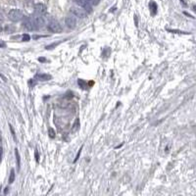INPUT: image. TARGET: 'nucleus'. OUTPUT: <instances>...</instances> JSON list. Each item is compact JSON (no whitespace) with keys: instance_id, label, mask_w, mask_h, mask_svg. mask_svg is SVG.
<instances>
[{"instance_id":"f257e3e1","label":"nucleus","mask_w":196,"mask_h":196,"mask_svg":"<svg viewBox=\"0 0 196 196\" xmlns=\"http://www.w3.org/2000/svg\"><path fill=\"white\" fill-rule=\"evenodd\" d=\"M23 26H24V28H26L28 30H36L39 28V27L37 26V24L36 22V20L34 19V17H27V18H24Z\"/></svg>"},{"instance_id":"f03ea898","label":"nucleus","mask_w":196,"mask_h":196,"mask_svg":"<svg viewBox=\"0 0 196 196\" xmlns=\"http://www.w3.org/2000/svg\"><path fill=\"white\" fill-rule=\"evenodd\" d=\"M8 16H9V19L12 22H20L21 20L24 19L23 12H22L21 10H18V9L11 10L9 12V14H8Z\"/></svg>"},{"instance_id":"7ed1b4c3","label":"nucleus","mask_w":196,"mask_h":196,"mask_svg":"<svg viewBox=\"0 0 196 196\" xmlns=\"http://www.w3.org/2000/svg\"><path fill=\"white\" fill-rule=\"evenodd\" d=\"M47 28L50 32H54V34H60V32H62V27H61V25L59 24V22L55 21V20H51V21L48 23Z\"/></svg>"},{"instance_id":"20e7f679","label":"nucleus","mask_w":196,"mask_h":196,"mask_svg":"<svg viewBox=\"0 0 196 196\" xmlns=\"http://www.w3.org/2000/svg\"><path fill=\"white\" fill-rule=\"evenodd\" d=\"M74 1L76 2L80 7L83 8L87 13L92 12V5L89 3L88 0H74Z\"/></svg>"},{"instance_id":"39448f33","label":"nucleus","mask_w":196,"mask_h":196,"mask_svg":"<svg viewBox=\"0 0 196 196\" xmlns=\"http://www.w3.org/2000/svg\"><path fill=\"white\" fill-rule=\"evenodd\" d=\"M71 12L75 15L76 17H79L81 19H84L87 17V12L84 9H81V7H73L71 9Z\"/></svg>"},{"instance_id":"423d86ee","label":"nucleus","mask_w":196,"mask_h":196,"mask_svg":"<svg viewBox=\"0 0 196 196\" xmlns=\"http://www.w3.org/2000/svg\"><path fill=\"white\" fill-rule=\"evenodd\" d=\"M65 23L67 25V27L70 28H75L77 27V20L73 16H68L65 19Z\"/></svg>"},{"instance_id":"0eeeda50","label":"nucleus","mask_w":196,"mask_h":196,"mask_svg":"<svg viewBox=\"0 0 196 196\" xmlns=\"http://www.w3.org/2000/svg\"><path fill=\"white\" fill-rule=\"evenodd\" d=\"M34 11H36V14L43 15L46 13V6L43 5V4H41V3L36 4V5H34Z\"/></svg>"},{"instance_id":"6e6552de","label":"nucleus","mask_w":196,"mask_h":196,"mask_svg":"<svg viewBox=\"0 0 196 196\" xmlns=\"http://www.w3.org/2000/svg\"><path fill=\"white\" fill-rule=\"evenodd\" d=\"M36 80H37V81H49V80H51V76H50V75H46V74L36 75Z\"/></svg>"},{"instance_id":"1a4fd4ad","label":"nucleus","mask_w":196,"mask_h":196,"mask_svg":"<svg viewBox=\"0 0 196 196\" xmlns=\"http://www.w3.org/2000/svg\"><path fill=\"white\" fill-rule=\"evenodd\" d=\"M149 7H150V12L151 14L153 15H156L157 14V10H158V7H157V4L155 3L154 1H151L150 3H149Z\"/></svg>"},{"instance_id":"9d476101","label":"nucleus","mask_w":196,"mask_h":196,"mask_svg":"<svg viewBox=\"0 0 196 196\" xmlns=\"http://www.w3.org/2000/svg\"><path fill=\"white\" fill-rule=\"evenodd\" d=\"M15 155H16L17 166H18V169H20V165H21V159H20V154H19V152H18V149H15Z\"/></svg>"},{"instance_id":"9b49d317","label":"nucleus","mask_w":196,"mask_h":196,"mask_svg":"<svg viewBox=\"0 0 196 196\" xmlns=\"http://www.w3.org/2000/svg\"><path fill=\"white\" fill-rule=\"evenodd\" d=\"M15 180V171L14 170H11V174H10V177H9V182L10 183H12V182H14Z\"/></svg>"},{"instance_id":"f8f14e48","label":"nucleus","mask_w":196,"mask_h":196,"mask_svg":"<svg viewBox=\"0 0 196 196\" xmlns=\"http://www.w3.org/2000/svg\"><path fill=\"white\" fill-rule=\"evenodd\" d=\"M48 134H49V136L51 138H54L55 137V131L53 129H52V127H49V129H48Z\"/></svg>"},{"instance_id":"ddd939ff","label":"nucleus","mask_w":196,"mask_h":196,"mask_svg":"<svg viewBox=\"0 0 196 196\" xmlns=\"http://www.w3.org/2000/svg\"><path fill=\"white\" fill-rule=\"evenodd\" d=\"M30 36H28V34H24L23 36V40L24 41H30Z\"/></svg>"},{"instance_id":"4468645a","label":"nucleus","mask_w":196,"mask_h":196,"mask_svg":"<svg viewBox=\"0 0 196 196\" xmlns=\"http://www.w3.org/2000/svg\"><path fill=\"white\" fill-rule=\"evenodd\" d=\"M88 1L91 5H97V4L99 3V0H88Z\"/></svg>"},{"instance_id":"2eb2a0df","label":"nucleus","mask_w":196,"mask_h":196,"mask_svg":"<svg viewBox=\"0 0 196 196\" xmlns=\"http://www.w3.org/2000/svg\"><path fill=\"white\" fill-rule=\"evenodd\" d=\"M169 32H176V34H187V32H180V30H168Z\"/></svg>"},{"instance_id":"dca6fc26","label":"nucleus","mask_w":196,"mask_h":196,"mask_svg":"<svg viewBox=\"0 0 196 196\" xmlns=\"http://www.w3.org/2000/svg\"><path fill=\"white\" fill-rule=\"evenodd\" d=\"M81 148L80 149V150H79V152H78V155H77L76 159H75V162H77V161H78V159H79V157H80V154H81Z\"/></svg>"},{"instance_id":"f3484780","label":"nucleus","mask_w":196,"mask_h":196,"mask_svg":"<svg viewBox=\"0 0 196 196\" xmlns=\"http://www.w3.org/2000/svg\"><path fill=\"white\" fill-rule=\"evenodd\" d=\"M10 129H11V131H12V134H13V137H14V139L16 140V136H15V133H14V129H13V127H11L10 125Z\"/></svg>"},{"instance_id":"a211bd4d","label":"nucleus","mask_w":196,"mask_h":196,"mask_svg":"<svg viewBox=\"0 0 196 196\" xmlns=\"http://www.w3.org/2000/svg\"><path fill=\"white\" fill-rule=\"evenodd\" d=\"M36 161L38 162V161H39V156H38V151H37V149L36 150Z\"/></svg>"},{"instance_id":"6ab92c4d","label":"nucleus","mask_w":196,"mask_h":196,"mask_svg":"<svg viewBox=\"0 0 196 196\" xmlns=\"http://www.w3.org/2000/svg\"><path fill=\"white\" fill-rule=\"evenodd\" d=\"M2 154H3V150H2V148L0 147V162H1V160H2Z\"/></svg>"},{"instance_id":"aec40b11","label":"nucleus","mask_w":196,"mask_h":196,"mask_svg":"<svg viewBox=\"0 0 196 196\" xmlns=\"http://www.w3.org/2000/svg\"><path fill=\"white\" fill-rule=\"evenodd\" d=\"M6 44L4 42H2V41H0V47H5Z\"/></svg>"},{"instance_id":"412c9836","label":"nucleus","mask_w":196,"mask_h":196,"mask_svg":"<svg viewBox=\"0 0 196 196\" xmlns=\"http://www.w3.org/2000/svg\"><path fill=\"white\" fill-rule=\"evenodd\" d=\"M184 15H186V16H188V17H189V18H193V17H192V16H191V15H189V14H188V13H186V12H184Z\"/></svg>"},{"instance_id":"4be33fe9","label":"nucleus","mask_w":196,"mask_h":196,"mask_svg":"<svg viewBox=\"0 0 196 196\" xmlns=\"http://www.w3.org/2000/svg\"><path fill=\"white\" fill-rule=\"evenodd\" d=\"M38 61H40V62H44L45 59H44V58H39V59H38Z\"/></svg>"},{"instance_id":"5701e85b","label":"nucleus","mask_w":196,"mask_h":196,"mask_svg":"<svg viewBox=\"0 0 196 196\" xmlns=\"http://www.w3.org/2000/svg\"><path fill=\"white\" fill-rule=\"evenodd\" d=\"M192 9H193V11H194V12H196V5H194L192 7Z\"/></svg>"},{"instance_id":"b1692460","label":"nucleus","mask_w":196,"mask_h":196,"mask_svg":"<svg viewBox=\"0 0 196 196\" xmlns=\"http://www.w3.org/2000/svg\"><path fill=\"white\" fill-rule=\"evenodd\" d=\"M0 20H3V16H2L1 13H0Z\"/></svg>"}]
</instances>
